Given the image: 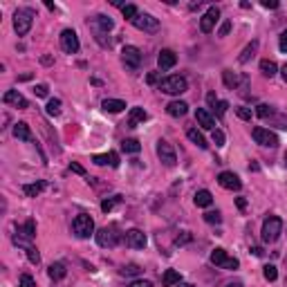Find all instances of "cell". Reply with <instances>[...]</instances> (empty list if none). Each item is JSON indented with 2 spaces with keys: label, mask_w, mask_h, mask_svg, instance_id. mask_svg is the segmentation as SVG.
Instances as JSON below:
<instances>
[{
  "label": "cell",
  "mask_w": 287,
  "mask_h": 287,
  "mask_svg": "<svg viewBox=\"0 0 287 287\" xmlns=\"http://www.w3.org/2000/svg\"><path fill=\"white\" fill-rule=\"evenodd\" d=\"M36 18V12L30 9V7H23V9H16L14 12V30H16L18 36H25L32 30V23Z\"/></svg>",
  "instance_id": "6da1fadb"
},
{
  "label": "cell",
  "mask_w": 287,
  "mask_h": 287,
  "mask_svg": "<svg viewBox=\"0 0 287 287\" xmlns=\"http://www.w3.org/2000/svg\"><path fill=\"white\" fill-rule=\"evenodd\" d=\"M159 90H162L164 94H173V97H177V94H182V92H186L188 90V81L180 74L166 76V79L159 81Z\"/></svg>",
  "instance_id": "7a4b0ae2"
},
{
  "label": "cell",
  "mask_w": 287,
  "mask_h": 287,
  "mask_svg": "<svg viewBox=\"0 0 287 287\" xmlns=\"http://www.w3.org/2000/svg\"><path fill=\"white\" fill-rule=\"evenodd\" d=\"M72 231H74L76 238L85 240V238H90V236L94 234V220L88 213H79V216L72 220Z\"/></svg>",
  "instance_id": "3957f363"
},
{
  "label": "cell",
  "mask_w": 287,
  "mask_h": 287,
  "mask_svg": "<svg viewBox=\"0 0 287 287\" xmlns=\"http://www.w3.org/2000/svg\"><path fill=\"white\" fill-rule=\"evenodd\" d=\"M283 231V220L278 216H267L263 222V242H276Z\"/></svg>",
  "instance_id": "277c9868"
},
{
  "label": "cell",
  "mask_w": 287,
  "mask_h": 287,
  "mask_svg": "<svg viewBox=\"0 0 287 287\" xmlns=\"http://www.w3.org/2000/svg\"><path fill=\"white\" fill-rule=\"evenodd\" d=\"M211 263L216 265V267H220V270H238V267H240V260L234 256H229L222 247H216L211 252Z\"/></svg>",
  "instance_id": "5b68a950"
},
{
  "label": "cell",
  "mask_w": 287,
  "mask_h": 287,
  "mask_svg": "<svg viewBox=\"0 0 287 287\" xmlns=\"http://www.w3.org/2000/svg\"><path fill=\"white\" fill-rule=\"evenodd\" d=\"M97 242H99V247H103V249H112V247H117L119 240H121V236H119L117 227H103L97 231Z\"/></svg>",
  "instance_id": "8992f818"
},
{
  "label": "cell",
  "mask_w": 287,
  "mask_h": 287,
  "mask_svg": "<svg viewBox=\"0 0 287 287\" xmlns=\"http://www.w3.org/2000/svg\"><path fill=\"white\" fill-rule=\"evenodd\" d=\"M130 23L135 25L137 30L146 32V34H155L159 32V18H155L152 14H137L135 20H130Z\"/></svg>",
  "instance_id": "52a82bcc"
},
{
  "label": "cell",
  "mask_w": 287,
  "mask_h": 287,
  "mask_svg": "<svg viewBox=\"0 0 287 287\" xmlns=\"http://www.w3.org/2000/svg\"><path fill=\"white\" fill-rule=\"evenodd\" d=\"M157 157H159V162H162L164 166H169V169H173V166L177 164L175 148L170 146L166 139H159L157 141Z\"/></svg>",
  "instance_id": "ba28073f"
},
{
  "label": "cell",
  "mask_w": 287,
  "mask_h": 287,
  "mask_svg": "<svg viewBox=\"0 0 287 287\" xmlns=\"http://www.w3.org/2000/svg\"><path fill=\"white\" fill-rule=\"evenodd\" d=\"M121 61L123 65L128 68V70H139V65H141V52H139V47L135 45H126L121 50Z\"/></svg>",
  "instance_id": "9c48e42d"
},
{
  "label": "cell",
  "mask_w": 287,
  "mask_h": 287,
  "mask_svg": "<svg viewBox=\"0 0 287 287\" xmlns=\"http://www.w3.org/2000/svg\"><path fill=\"white\" fill-rule=\"evenodd\" d=\"M252 137H253L256 144H260V146H267V148H276V146H278V137H276L270 128H263V126L253 128L252 130Z\"/></svg>",
  "instance_id": "30bf717a"
},
{
  "label": "cell",
  "mask_w": 287,
  "mask_h": 287,
  "mask_svg": "<svg viewBox=\"0 0 287 287\" xmlns=\"http://www.w3.org/2000/svg\"><path fill=\"white\" fill-rule=\"evenodd\" d=\"M90 27L94 30L97 38H101V36H106L108 32L115 27V23H112V18L106 16V14H97V16L90 18Z\"/></svg>",
  "instance_id": "8fae6325"
},
{
  "label": "cell",
  "mask_w": 287,
  "mask_h": 287,
  "mask_svg": "<svg viewBox=\"0 0 287 287\" xmlns=\"http://www.w3.org/2000/svg\"><path fill=\"white\" fill-rule=\"evenodd\" d=\"M79 47H81V43H79V36H76L74 30L61 32V50H63L65 54H76Z\"/></svg>",
  "instance_id": "7c38bea8"
},
{
  "label": "cell",
  "mask_w": 287,
  "mask_h": 287,
  "mask_svg": "<svg viewBox=\"0 0 287 287\" xmlns=\"http://www.w3.org/2000/svg\"><path fill=\"white\" fill-rule=\"evenodd\" d=\"M218 18H220V9H218V7H209L204 16L200 18V30H202V34H211L216 23H218Z\"/></svg>",
  "instance_id": "4fadbf2b"
},
{
  "label": "cell",
  "mask_w": 287,
  "mask_h": 287,
  "mask_svg": "<svg viewBox=\"0 0 287 287\" xmlns=\"http://www.w3.org/2000/svg\"><path fill=\"white\" fill-rule=\"evenodd\" d=\"M123 240H126V247H130V249H144L148 242L146 234H144L141 229H130V231H126Z\"/></svg>",
  "instance_id": "5bb4252c"
},
{
  "label": "cell",
  "mask_w": 287,
  "mask_h": 287,
  "mask_svg": "<svg viewBox=\"0 0 287 287\" xmlns=\"http://www.w3.org/2000/svg\"><path fill=\"white\" fill-rule=\"evenodd\" d=\"M218 184L222 188H227V191H238V188L242 186L240 177L236 175V173H231V170H222V173L218 175Z\"/></svg>",
  "instance_id": "9a60e30c"
},
{
  "label": "cell",
  "mask_w": 287,
  "mask_h": 287,
  "mask_svg": "<svg viewBox=\"0 0 287 287\" xmlns=\"http://www.w3.org/2000/svg\"><path fill=\"white\" fill-rule=\"evenodd\" d=\"M2 101H5L7 106H16L18 110H27V108H30V101L25 99L18 90H7V92L2 94Z\"/></svg>",
  "instance_id": "2e32d148"
},
{
  "label": "cell",
  "mask_w": 287,
  "mask_h": 287,
  "mask_svg": "<svg viewBox=\"0 0 287 287\" xmlns=\"http://www.w3.org/2000/svg\"><path fill=\"white\" fill-rule=\"evenodd\" d=\"M195 121L204 130H216V117H213L206 108H198V110H195Z\"/></svg>",
  "instance_id": "e0dca14e"
},
{
  "label": "cell",
  "mask_w": 287,
  "mask_h": 287,
  "mask_svg": "<svg viewBox=\"0 0 287 287\" xmlns=\"http://www.w3.org/2000/svg\"><path fill=\"white\" fill-rule=\"evenodd\" d=\"M175 63H177V54L173 52V50H162V52H159L157 65H159V70H162V72L170 70V68H175Z\"/></svg>",
  "instance_id": "ac0fdd59"
},
{
  "label": "cell",
  "mask_w": 287,
  "mask_h": 287,
  "mask_svg": "<svg viewBox=\"0 0 287 287\" xmlns=\"http://www.w3.org/2000/svg\"><path fill=\"white\" fill-rule=\"evenodd\" d=\"M146 119H148V112L144 110V108H139V106L130 108V115H128V126H130V128H135L137 123L146 121Z\"/></svg>",
  "instance_id": "d6986e66"
},
{
  "label": "cell",
  "mask_w": 287,
  "mask_h": 287,
  "mask_svg": "<svg viewBox=\"0 0 287 287\" xmlns=\"http://www.w3.org/2000/svg\"><path fill=\"white\" fill-rule=\"evenodd\" d=\"M166 112H169L170 117H184L188 112V103L186 101H170L169 106H166Z\"/></svg>",
  "instance_id": "ffe728a7"
},
{
  "label": "cell",
  "mask_w": 287,
  "mask_h": 287,
  "mask_svg": "<svg viewBox=\"0 0 287 287\" xmlns=\"http://www.w3.org/2000/svg\"><path fill=\"white\" fill-rule=\"evenodd\" d=\"M193 202H195V206H211L213 204V195H211V191H206V188H202V191H198V193L193 195Z\"/></svg>",
  "instance_id": "44dd1931"
},
{
  "label": "cell",
  "mask_w": 287,
  "mask_h": 287,
  "mask_svg": "<svg viewBox=\"0 0 287 287\" xmlns=\"http://www.w3.org/2000/svg\"><path fill=\"white\" fill-rule=\"evenodd\" d=\"M47 276H50L52 281H63L65 276H68V270H65L63 263H52L50 270H47Z\"/></svg>",
  "instance_id": "7402d4cb"
},
{
  "label": "cell",
  "mask_w": 287,
  "mask_h": 287,
  "mask_svg": "<svg viewBox=\"0 0 287 287\" xmlns=\"http://www.w3.org/2000/svg\"><path fill=\"white\" fill-rule=\"evenodd\" d=\"M14 137L16 139H23V141H32V133H30V126L25 121H18L14 123Z\"/></svg>",
  "instance_id": "603a6c76"
},
{
  "label": "cell",
  "mask_w": 287,
  "mask_h": 287,
  "mask_svg": "<svg viewBox=\"0 0 287 287\" xmlns=\"http://www.w3.org/2000/svg\"><path fill=\"white\" fill-rule=\"evenodd\" d=\"M182 283V274L175 270H166L164 276H162V285L164 287H173V285H180Z\"/></svg>",
  "instance_id": "cb8c5ba5"
},
{
  "label": "cell",
  "mask_w": 287,
  "mask_h": 287,
  "mask_svg": "<svg viewBox=\"0 0 287 287\" xmlns=\"http://www.w3.org/2000/svg\"><path fill=\"white\" fill-rule=\"evenodd\" d=\"M47 186V184H45V182H34V184H25V186H23V193L25 195H27V198H36V195H41L43 193V188H45Z\"/></svg>",
  "instance_id": "d4e9b609"
},
{
  "label": "cell",
  "mask_w": 287,
  "mask_h": 287,
  "mask_svg": "<svg viewBox=\"0 0 287 287\" xmlns=\"http://www.w3.org/2000/svg\"><path fill=\"white\" fill-rule=\"evenodd\" d=\"M101 108L106 112H112V115H117V112H121L123 108H126V103H123L121 99H106L103 103H101Z\"/></svg>",
  "instance_id": "484cf974"
},
{
  "label": "cell",
  "mask_w": 287,
  "mask_h": 287,
  "mask_svg": "<svg viewBox=\"0 0 287 287\" xmlns=\"http://www.w3.org/2000/svg\"><path fill=\"white\" fill-rule=\"evenodd\" d=\"M186 137H188L191 141H193V144H195L198 148H202V151H204V148L209 146V144H206V139L202 137V133H198V128H188V130H186Z\"/></svg>",
  "instance_id": "4316f807"
},
{
  "label": "cell",
  "mask_w": 287,
  "mask_h": 287,
  "mask_svg": "<svg viewBox=\"0 0 287 287\" xmlns=\"http://www.w3.org/2000/svg\"><path fill=\"white\" fill-rule=\"evenodd\" d=\"M260 72H263V76L271 79V76H276V74H278V65H276L274 61L265 59V61H260Z\"/></svg>",
  "instance_id": "83f0119b"
},
{
  "label": "cell",
  "mask_w": 287,
  "mask_h": 287,
  "mask_svg": "<svg viewBox=\"0 0 287 287\" xmlns=\"http://www.w3.org/2000/svg\"><path fill=\"white\" fill-rule=\"evenodd\" d=\"M222 81H224L227 88L236 90V88H238V83H240V76L236 74V72H231V70H222Z\"/></svg>",
  "instance_id": "f1b7e54d"
},
{
  "label": "cell",
  "mask_w": 287,
  "mask_h": 287,
  "mask_svg": "<svg viewBox=\"0 0 287 287\" xmlns=\"http://www.w3.org/2000/svg\"><path fill=\"white\" fill-rule=\"evenodd\" d=\"M256 50H258V41H252L249 45L245 47V50H242L240 56H238V63H247V61H249L253 54H256Z\"/></svg>",
  "instance_id": "f546056e"
},
{
  "label": "cell",
  "mask_w": 287,
  "mask_h": 287,
  "mask_svg": "<svg viewBox=\"0 0 287 287\" xmlns=\"http://www.w3.org/2000/svg\"><path fill=\"white\" fill-rule=\"evenodd\" d=\"M121 148H123L126 152H133V155H137V152L141 151V144H139L137 139H123V141H121Z\"/></svg>",
  "instance_id": "4dcf8cb0"
},
{
  "label": "cell",
  "mask_w": 287,
  "mask_h": 287,
  "mask_svg": "<svg viewBox=\"0 0 287 287\" xmlns=\"http://www.w3.org/2000/svg\"><path fill=\"white\" fill-rule=\"evenodd\" d=\"M45 112L50 115V117H59L61 115V99H50L47 101Z\"/></svg>",
  "instance_id": "1f68e13d"
},
{
  "label": "cell",
  "mask_w": 287,
  "mask_h": 287,
  "mask_svg": "<svg viewBox=\"0 0 287 287\" xmlns=\"http://www.w3.org/2000/svg\"><path fill=\"white\" fill-rule=\"evenodd\" d=\"M119 274H121V276H139L141 274V267L137 263H128V265H123L121 270H119Z\"/></svg>",
  "instance_id": "d6a6232c"
},
{
  "label": "cell",
  "mask_w": 287,
  "mask_h": 287,
  "mask_svg": "<svg viewBox=\"0 0 287 287\" xmlns=\"http://www.w3.org/2000/svg\"><path fill=\"white\" fill-rule=\"evenodd\" d=\"M256 115L260 119H270L271 115H274V108L267 106V103H258V106H256Z\"/></svg>",
  "instance_id": "836d02e7"
},
{
  "label": "cell",
  "mask_w": 287,
  "mask_h": 287,
  "mask_svg": "<svg viewBox=\"0 0 287 287\" xmlns=\"http://www.w3.org/2000/svg\"><path fill=\"white\" fill-rule=\"evenodd\" d=\"M119 202H121V195H115V198H110V200H103V202H101V211H103V213L112 211L115 204H119Z\"/></svg>",
  "instance_id": "e575fe53"
},
{
  "label": "cell",
  "mask_w": 287,
  "mask_h": 287,
  "mask_svg": "<svg viewBox=\"0 0 287 287\" xmlns=\"http://www.w3.org/2000/svg\"><path fill=\"white\" fill-rule=\"evenodd\" d=\"M263 276H265V278H267L270 283H274L276 278H278V270H276L274 265H265V267H263Z\"/></svg>",
  "instance_id": "d590c367"
},
{
  "label": "cell",
  "mask_w": 287,
  "mask_h": 287,
  "mask_svg": "<svg viewBox=\"0 0 287 287\" xmlns=\"http://www.w3.org/2000/svg\"><path fill=\"white\" fill-rule=\"evenodd\" d=\"M25 252H27V258H30V263H32V265H38V263H41V253H38V249H36L34 245H30L27 249H25Z\"/></svg>",
  "instance_id": "8d00e7d4"
},
{
  "label": "cell",
  "mask_w": 287,
  "mask_h": 287,
  "mask_svg": "<svg viewBox=\"0 0 287 287\" xmlns=\"http://www.w3.org/2000/svg\"><path fill=\"white\" fill-rule=\"evenodd\" d=\"M204 222H209V224H220V222H222V216H220V211H206V213H204Z\"/></svg>",
  "instance_id": "74e56055"
},
{
  "label": "cell",
  "mask_w": 287,
  "mask_h": 287,
  "mask_svg": "<svg viewBox=\"0 0 287 287\" xmlns=\"http://www.w3.org/2000/svg\"><path fill=\"white\" fill-rule=\"evenodd\" d=\"M121 14H123L126 18H128V20H135L137 14H139V12H137V7H135V5H123Z\"/></svg>",
  "instance_id": "f35d334b"
},
{
  "label": "cell",
  "mask_w": 287,
  "mask_h": 287,
  "mask_svg": "<svg viewBox=\"0 0 287 287\" xmlns=\"http://www.w3.org/2000/svg\"><path fill=\"white\" fill-rule=\"evenodd\" d=\"M236 115H238L242 121H252V108H245V106L236 108Z\"/></svg>",
  "instance_id": "ab89813d"
},
{
  "label": "cell",
  "mask_w": 287,
  "mask_h": 287,
  "mask_svg": "<svg viewBox=\"0 0 287 287\" xmlns=\"http://www.w3.org/2000/svg\"><path fill=\"white\" fill-rule=\"evenodd\" d=\"M270 121L274 123V126H278V128L287 130V117H281V115H271V117H270Z\"/></svg>",
  "instance_id": "60d3db41"
},
{
  "label": "cell",
  "mask_w": 287,
  "mask_h": 287,
  "mask_svg": "<svg viewBox=\"0 0 287 287\" xmlns=\"http://www.w3.org/2000/svg\"><path fill=\"white\" fill-rule=\"evenodd\" d=\"M92 162L97 166H106L110 164V155H92Z\"/></svg>",
  "instance_id": "b9f144b4"
},
{
  "label": "cell",
  "mask_w": 287,
  "mask_h": 287,
  "mask_svg": "<svg viewBox=\"0 0 287 287\" xmlns=\"http://www.w3.org/2000/svg\"><path fill=\"white\" fill-rule=\"evenodd\" d=\"M18 287H36L34 278H32L30 274H23L20 276V283H18Z\"/></svg>",
  "instance_id": "7bdbcfd3"
},
{
  "label": "cell",
  "mask_w": 287,
  "mask_h": 287,
  "mask_svg": "<svg viewBox=\"0 0 287 287\" xmlns=\"http://www.w3.org/2000/svg\"><path fill=\"white\" fill-rule=\"evenodd\" d=\"M224 139H227V137H224V133L222 130H213V144H216V146H224Z\"/></svg>",
  "instance_id": "ee69618b"
},
{
  "label": "cell",
  "mask_w": 287,
  "mask_h": 287,
  "mask_svg": "<svg viewBox=\"0 0 287 287\" xmlns=\"http://www.w3.org/2000/svg\"><path fill=\"white\" fill-rule=\"evenodd\" d=\"M227 108H229V103H227V101H218L213 110H216V115H218V117H224V112H227Z\"/></svg>",
  "instance_id": "f6af8a7d"
},
{
  "label": "cell",
  "mask_w": 287,
  "mask_h": 287,
  "mask_svg": "<svg viewBox=\"0 0 287 287\" xmlns=\"http://www.w3.org/2000/svg\"><path fill=\"white\" fill-rule=\"evenodd\" d=\"M34 94H36V97H47V85H45V83L34 85Z\"/></svg>",
  "instance_id": "bcb514c9"
},
{
  "label": "cell",
  "mask_w": 287,
  "mask_h": 287,
  "mask_svg": "<svg viewBox=\"0 0 287 287\" xmlns=\"http://www.w3.org/2000/svg\"><path fill=\"white\" fill-rule=\"evenodd\" d=\"M126 287H152V283H151V281H144V278H139V281L128 283Z\"/></svg>",
  "instance_id": "7dc6e473"
},
{
  "label": "cell",
  "mask_w": 287,
  "mask_h": 287,
  "mask_svg": "<svg viewBox=\"0 0 287 287\" xmlns=\"http://www.w3.org/2000/svg\"><path fill=\"white\" fill-rule=\"evenodd\" d=\"M70 170H72V173H76V175L85 177V169H83L81 164H76V162H72V164H70Z\"/></svg>",
  "instance_id": "c3c4849f"
},
{
  "label": "cell",
  "mask_w": 287,
  "mask_h": 287,
  "mask_svg": "<svg viewBox=\"0 0 287 287\" xmlns=\"http://www.w3.org/2000/svg\"><path fill=\"white\" fill-rule=\"evenodd\" d=\"M278 47H281V52L287 54V30L281 34V38H278Z\"/></svg>",
  "instance_id": "681fc988"
},
{
  "label": "cell",
  "mask_w": 287,
  "mask_h": 287,
  "mask_svg": "<svg viewBox=\"0 0 287 287\" xmlns=\"http://www.w3.org/2000/svg\"><path fill=\"white\" fill-rule=\"evenodd\" d=\"M186 242H191V234H182L175 238V245H186Z\"/></svg>",
  "instance_id": "f907efd6"
},
{
  "label": "cell",
  "mask_w": 287,
  "mask_h": 287,
  "mask_svg": "<svg viewBox=\"0 0 287 287\" xmlns=\"http://www.w3.org/2000/svg\"><path fill=\"white\" fill-rule=\"evenodd\" d=\"M108 155H110V166L112 169H119V155L117 152L112 151V152H108Z\"/></svg>",
  "instance_id": "816d5d0a"
},
{
  "label": "cell",
  "mask_w": 287,
  "mask_h": 287,
  "mask_svg": "<svg viewBox=\"0 0 287 287\" xmlns=\"http://www.w3.org/2000/svg\"><path fill=\"white\" fill-rule=\"evenodd\" d=\"M229 30H231V23H229V20H224L222 27H220V32H218V36H227Z\"/></svg>",
  "instance_id": "f5cc1de1"
},
{
  "label": "cell",
  "mask_w": 287,
  "mask_h": 287,
  "mask_svg": "<svg viewBox=\"0 0 287 287\" xmlns=\"http://www.w3.org/2000/svg\"><path fill=\"white\" fill-rule=\"evenodd\" d=\"M263 7L265 9H278V2L276 0H263Z\"/></svg>",
  "instance_id": "db71d44e"
},
{
  "label": "cell",
  "mask_w": 287,
  "mask_h": 287,
  "mask_svg": "<svg viewBox=\"0 0 287 287\" xmlns=\"http://www.w3.org/2000/svg\"><path fill=\"white\" fill-rule=\"evenodd\" d=\"M206 103H209V106H211V108H216V103H218V99H216V92H209V94H206Z\"/></svg>",
  "instance_id": "11a10c76"
},
{
  "label": "cell",
  "mask_w": 287,
  "mask_h": 287,
  "mask_svg": "<svg viewBox=\"0 0 287 287\" xmlns=\"http://www.w3.org/2000/svg\"><path fill=\"white\" fill-rule=\"evenodd\" d=\"M236 206H238L240 211H245V209H247V200L245 198H236Z\"/></svg>",
  "instance_id": "9f6ffc18"
},
{
  "label": "cell",
  "mask_w": 287,
  "mask_h": 287,
  "mask_svg": "<svg viewBox=\"0 0 287 287\" xmlns=\"http://www.w3.org/2000/svg\"><path fill=\"white\" fill-rule=\"evenodd\" d=\"M146 81L151 83V85H152V83H157V74H155V72H151V74L146 76Z\"/></svg>",
  "instance_id": "6f0895ef"
},
{
  "label": "cell",
  "mask_w": 287,
  "mask_h": 287,
  "mask_svg": "<svg viewBox=\"0 0 287 287\" xmlns=\"http://www.w3.org/2000/svg\"><path fill=\"white\" fill-rule=\"evenodd\" d=\"M281 76H283V81L287 83V63H285V65H283V68H281Z\"/></svg>",
  "instance_id": "680465c9"
},
{
  "label": "cell",
  "mask_w": 287,
  "mask_h": 287,
  "mask_svg": "<svg viewBox=\"0 0 287 287\" xmlns=\"http://www.w3.org/2000/svg\"><path fill=\"white\" fill-rule=\"evenodd\" d=\"M252 252H253V253H256V256H263V253H265V252H263V249H260V247H253Z\"/></svg>",
  "instance_id": "91938a15"
},
{
  "label": "cell",
  "mask_w": 287,
  "mask_h": 287,
  "mask_svg": "<svg viewBox=\"0 0 287 287\" xmlns=\"http://www.w3.org/2000/svg\"><path fill=\"white\" fill-rule=\"evenodd\" d=\"M177 287H195V285H193V283H180Z\"/></svg>",
  "instance_id": "94428289"
},
{
  "label": "cell",
  "mask_w": 287,
  "mask_h": 287,
  "mask_svg": "<svg viewBox=\"0 0 287 287\" xmlns=\"http://www.w3.org/2000/svg\"><path fill=\"white\" fill-rule=\"evenodd\" d=\"M227 287H245V285H242V283H229Z\"/></svg>",
  "instance_id": "6125c7cd"
},
{
  "label": "cell",
  "mask_w": 287,
  "mask_h": 287,
  "mask_svg": "<svg viewBox=\"0 0 287 287\" xmlns=\"http://www.w3.org/2000/svg\"><path fill=\"white\" fill-rule=\"evenodd\" d=\"M285 166H287V152H285Z\"/></svg>",
  "instance_id": "be15d7a7"
}]
</instances>
